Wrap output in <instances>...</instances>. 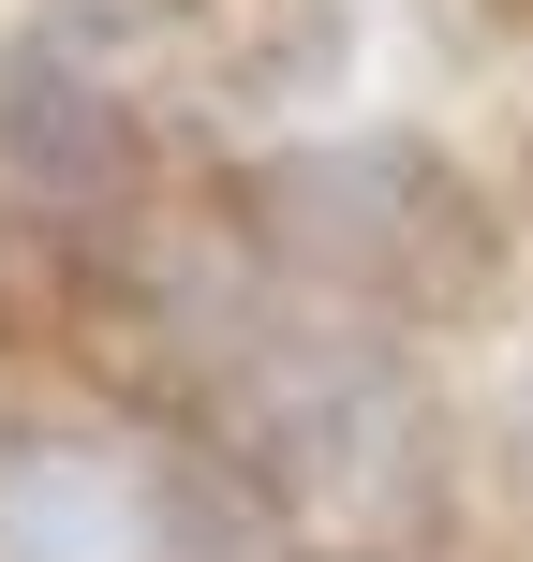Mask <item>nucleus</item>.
Returning <instances> with one entry per match:
<instances>
[{
	"instance_id": "nucleus-1",
	"label": "nucleus",
	"mask_w": 533,
	"mask_h": 562,
	"mask_svg": "<svg viewBox=\"0 0 533 562\" xmlns=\"http://www.w3.org/2000/svg\"><path fill=\"white\" fill-rule=\"evenodd\" d=\"M253 223L281 267L341 281V296H400V311H445L489 281V223L430 148L400 134H341V148H281L253 178Z\"/></svg>"
},
{
	"instance_id": "nucleus-2",
	"label": "nucleus",
	"mask_w": 533,
	"mask_h": 562,
	"mask_svg": "<svg viewBox=\"0 0 533 562\" xmlns=\"http://www.w3.org/2000/svg\"><path fill=\"white\" fill-rule=\"evenodd\" d=\"M223 385H237V445H253L267 488H311V504H341V518L415 504L430 415H415V385H400V356L326 340V326H253L223 356Z\"/></svg>"
},
{
	"instance_id": "nucleus-5",
	"label": "nucleus",
	"mask_w": 533,
	"mask_h": 562,
	"mask_svg": "<svg viewBox=\"0 0 533 562\" xmlns=\"http://www.w3.org/2000/svg\"><path fill=\"white\" fill-rule=\"evenodd\" d=\"M519 445H533V415H519Z\"/></svg>"
},
{
	"instance_id": "nucleus-3",
	"label": "nucleus",
	"mask_w": 533,
	"mask_h": 562,
	"mask_svg": "<svg viewBox=\"0 0 533 562\" xmlns=\"http://www.w3.org/2000/svg\"><path fill=\"white\" fill-rule=\"evenodd\" d=\"M0 562H178V474L15 445L0 459Z\"/></svg>"
},
{
	"instance_id": "nucleus-4",
	"label": "nucleus",
	"mask_w": 533,
	"mask_h": 562,
	"mask_svg": "<svg viewBox=\"0 0 533 562\" xmlns=\"http://www.w3.org/2000/svg\"><path fill=\"white\" fill-rule=\"evenodd\" d=\"M0 178L30 207H104L134 178V119L75 45H15L0 59Z\"/></svg>"
}]
</instances>
